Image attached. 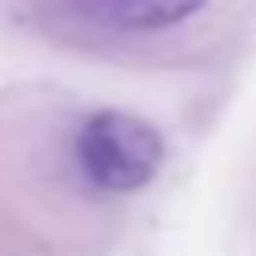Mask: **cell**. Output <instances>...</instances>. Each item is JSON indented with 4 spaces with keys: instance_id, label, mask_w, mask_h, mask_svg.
<instances>
[{
    "instance_id": "obj_1",
    "label": "cell",
    "mask_w": 256,
    "mask_h": 256,
    "mask_svg": "<svg viewBox=\"0 0 256 256\" xmlns=\"http://www.w3.org/2000/svg\"><path fill=\"white\" fill-rule=\"evenodd\" d=\"M76 164L100 192H136L164 164L160 132L120 108L92 112L76 132Z\"/></svg>"
},
{
    "instance_id": "obj_2",
    "label": "cell",
    "mask_w": 256,
    "mask_h": 256,
    "mask_svg": "<svg viewBox=\"0 0 256 256\" xmlns=\"http://www.w3.org/2000/svg\"><path fill=\"white\" fill-rule=\"evenodd\" d=\"M80 20L116 32H160L192 20L212 0H64Z\"/></svg>"
}]
</instances>
